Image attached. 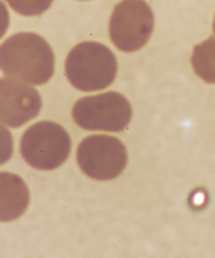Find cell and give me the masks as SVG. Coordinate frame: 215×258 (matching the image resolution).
I'll return each instance as SVG.
<instances>
[{
	"mask_svg": "<svg viewBox=\"0 0 215 258\" xmlns=\"http://www.w3.org/2000/svg\"><path fill=\"white\" fill-rule=\"evenodd\" d=\"M77 162L82 172L98 181L114 179L128 162L126 148L116 137L92 135L82 141L77 150Z\"/></svg>",
	"mask_w": 215,
	"mask_h": 258,
	"instance_id": "obj_6",
	"label": "cell"
},
{
	"mask_svg": "<svg viewBox=\"0 0 215 258\" xmlns=\"http://www.w3.org/2000/svg\"><path fill=\"white\" fill-rule=\"evenodd\" d=\"M191 63L200 79L207 84H215V36L195 46Z\"/></svg>",
	"mask_w": 215,
	"mask_h": 258,
	"instance_id": "obj_9",
	"label": "cell"
},
{
	"mask_svg": "<svg viewBox=\"0 0 215 258\" xmlns=\"http://www.w3.org/2000/svg\"><path fill=\"white\" fill-rule=\"evenodd\" d=\"M21 156L31 167L51 171L66 162L71 140L63 127L51 121H40L26 130L20 144Z\"/></svg>",
	"mask_w": 215,
	"mask_h": 258,
	"instance_id": "obj_3",
	"label": "cell"
},
{
	"mask_svg": "<svg viewBox=\"0 0 215 258\" xmlns=\"http://www.w3.org/2000/svg\"><path fill=\"white\" fill-rule=\"evenodd\" d=\"M0 70L9 78L40 86L53 76L55 55L37 34H15L0 45Z\"/></svg>",
	"mask_w": 215,
	"mask_h": 258,
	"instance_id": "obj_1",
	"label": "cell"
},
{
	"mask_svg": "<svg viewBox=\"0 0 215 258\" xmlns=\"http://www.w3.org/2000/svg\"><path fill=\"white\" fill-rule=\"evenodd\" d=\"M212 31H213V34H214L215 36V16L214 20H213V24H212Z\"/></svg>",
	"mask_w": 215,
	"mask_h": 258,
	"instance_id": "obj_13",
	"label": "cell"
},
{
	"mask_svg": "<svg viewBox=\"0 0 215 258\" xmlns=\"http://www.w3.org/2000/svg\"><path fill=\"white\" fill-rule=\"evenodd\" d=\"M30 191L18 175L0 172V222L21 217L30 204Z\"/></svg>",
	"mask_w": 215,
	"mask_h": 258,
	"instance_id": "obj_8",
	"label": "cell"
},
{
	"mask_svg": "<svg viewBox=\"0 0 215 258\" xmlns=\"http://www.w3.org/2000/svg\"><path fill=\"white\" fill-rule=\"evenodd\" d=\"M10 26V14L6 5L0 0V39L4 37Z\"/></svg>",
	"mask_w": 215,
	"mask_h": 258,
	"instance_id": "obj_12",
	"label": "cell"
},
{
	"mask_svg": "<svg viewBox=\"0 0 215 258\" xmlns=\"http://www.w3.org/2000/svg\"><path fill=\"white\" fill-rule=\"evenodd\" d=\"M71 115L82 129L121 132L131 120L132 108L123 94L110 91L79 99L74 104Z\"/></svg>",
	"mask_w": 215,
	"mask_h": 258,
	"instance_id": "obj_4",
	"label": "cell"
},
{
	"mask_svg": "<svg viewBox=\"0 0 215 258\" xmlns=\"http://www.w3.org/2000/svg\"><path fill=\"white\" fill-rule=\"evenodd\" d=\"M154 15L145 0H123L109 21V37L119 51H139L154 31Z\"/></svg>",
	"mask_w": 215,
	"mask_h": 258,
	"instance_id": "obj_5",
	"label": "cell"
},
{
	"mask_svg": "<svg viewBox=\"0 0 215 258\" xmlns=\"http://www.w3.org/2000/svg\"><path fill=\"white\" fill-rule=\"evenodd\" d=\"M42 99L33 87L14 79H0V122L19 128L37 117Z\"/></svg>",
	"mask_w": 215,
	"mask_h": 258,
	"instance_id": "obj_7",
	"label": "cell"
},
{
	"mask_svg": "<svg viewBox=\"0 0 215 258\" xmlns=\"http://www.w3.org/2000/svg\"><path fill=\"white\" fill-rule=\"evenodd\" d=\"M14 140L11 132L0 124V166L6 164L12 157Z\"/></svg>",
	"mask_w": 215,
	"mask_h": 258,
	"instance_id": "obj_11",
	"label": "cell"
},
{
	"mask_svg": "<svg viewBox=\"0 0 215 258\" xmlns=\"http://www.w3.org/2000/svg\"><path fill=\"white\" fill-rule=\"evenodd\" d=\"M6 2L21 16H37L46 12L53 0H6Z\"/></svg>",
	"mask_w": 215,
	"mask_h": 258,
	"instance_id": "obj_10",
	"label": "cell"
},
{
	"mask_svg": "<svg viewBox=\"0 0 215 258\" xmlns=\"http://www.w3.org/2000/svg\"><path fill=\"white\" fill-rule=\"evenodd\" d=\"M118 72L117 59L104 44L84 41L71 49L65 62L70 84L83 92L103 90L110 86Z\"/></svg>",
	"mask_w": 215,
	"mask_h": 258,
	"instance_id": "obj_2",
	"label": "cell"
}]
</instances>
